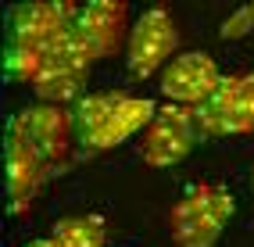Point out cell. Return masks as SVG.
I'll list each match as a JSON object with an SVG mask.
<instances>
[{
	"label": "cell",
	"instance_id": "obj_1",
	"mask_svg": "<svg viewBox=\"0 0 254 247\" xmlns=\"http://www.w3.org/2000/svg\"><path fill=\"white\" fill-rule=\"evenodd\" d=\"M236 215V197L218 183L186 186L168 215V237L176 247H215Z\"/></svg>",
	"mask_w": 254,
	"mask_h": 247
},
{
	"label": "cell",
	"instance_id": "obj_2",
	"mask_svg": "<svg viewBox=\"0 0 254 247\" xmlns=\"http://www.w3.org/2000/svg\"><path fill=\"white\" fill-rule=\"evenodd\" d=\"M79 7L50 0V4H18L7 11V43L11 51H29L40 54L47 61V54L72 32Z\"/></svg>",
	"mask_w": 254,
	"mask_h": 247
},
{
	"label": "cell",
	"instance_id": "obj_3",
	"mask_svg": "<svg viewBox=\"0 0 254 247\" xmlns=\"http://www.w3.org/2000/svg\"><path fill=\"white\" fill-rule=\"evenodd\" d=\"M208 133L200 129L197 108H183V104H165L158 108L154 122L143 133L140 154L150 169H172L183 158L193 154V147L204 140Z\"/></svg>",
	"mask_w": 254,
	"mask_h": 247
},
{
	"label": "cell",
	"instance_id": "obj_4",
	"mask_svg": "<svg viewBox=\"0 0 254 247\" xmlns=\"http://www.w3.org/2000/svg\"><path fill=\"white\" fill-rule=\"evenodd\" d=\"M7 136H14L18 143H25L47 169H54L68 158V147L75 140L72 133V115L58 108V104H29L11 119Z\"/></svg>",
	"mask_w": 254,
	"mask_h": 247
},
{
	"label": "cell",
	"instance_id": "obj_5",
	"mask_svg": "<svg viewBox=\"0 0 254 247\" xmlns=\"http://www.w3.org/2000/svg\"><path fill=\"white\" fill-rule=\"evenodd\" d=\"M179 58V32L172 14L154 7V11H143L136 25L129 32V43H126V68L132 79H150V75H161L168 64Z\"/></svg>",
	"mask_w": 254,
	"mask_h": 247
},
{
	"label": "cell",
	"instance_id": "obj_6",
	"mask_svg": "<svg viewBox=\"0 0 254 247\" xmlns=\"http://www.w3.org/2000/svg\"><path fill=\"white\" fill-rule=\"evenodd\" d=\"M197 119L208 136L254 133V72L226 75L222 86L197 108Z\"/></svg>",
	"mask_w": 254,
	"mask_h": 247
},
{
	"label": "cell",
	"instance_id": "obj_7",
	"mask_svg": "<svg viewBox=\"0 0 254 247\" xmlns=\"http://www.w3.org/2000/svg\"><path fill=\"white\" fill-rule=\"evenodd\" d=\"M86 79H90V58L79 51V43L68 32V36L47 54V61L40 64V72H36V79H32L29 86L40 97V104L64 108V104H75L82 97Z\"/></svg>",
	"mask_w": 254,
	"mask_h": 247
},
{
	"label": "cell",
	"instance_id": "obj_8",
	"mask_svg": "<svg viewBox=\"0 0 254 247\" xmlns=\"http://www.w3.org/2000/svg\"><path fill=\"white\" fill-rule=\"evenodd\" d=\"M222 72L211 54L204 51H183L168 68L158 75V90L168 104H183V108H200L208 97L222 86Z\"/></svg>",
	"mask_w": 254,
	"mask_h": 247
},
{
	"label": "cell",
	"instance_id": "obj_9",
	"mask_svg": "<svg viewBox=\"0 0 254 247\" xmlns=\"http://www.w3.org/2000/svg\"><path fill=\"white\" fill-rule=\"evenodd\" d=\"M129 14L126 4H115V0H93V4L79 7L75 25H72V40L79 43V51L93 61L111 58L122 43H129Z\"/></svg>",
	"mask_w": 254,
	"mask_h": 247
},
{
	"label": "cell",
	"instance_id": "obj_10",
	"mask_svg": "<svg viewBox=\"0 0 254 247\" xmlns=\"http://www.w3.org/2000/svg\"><path fill=\"white\" fill-rule=\"evenodd\" d=\"M4 165H7V197H11V211L22 215V211L36 201L40 186L47 183L50 169L29 151L25 143H18L14 136H7L4 143Z\"/></svg>",
	"mask_w": 254,
	"mask_h": 247
},
{
	"label": "cell",
	"instance_id": "obj_11",
	"mask_svg": "<svg viewBox=\"0 0 254 247\" xmlns=\"http://www.w3.org/2000/svg\"><path fill=\"white\" fill-rule=\"evenodd\" d=\"M122 101H126V93H118V90H104V93H82L79 101L68 108L75 143H82L86 151H93L97 136L104 133V125L111 122V115L118 111V104H122Z\"/></svg>",
	"mask_w": 254,
	"mask_h": 247
},
{
	"label": "cell",
	"instance_id": "obj_12",
	"mask_svg": "<svg viewBox=\"0 0 254 247\" xmlns=\"http://www.w3.org/2000/svg\"><path fill=\"white\" fill-rule=\"evenodd\" d=\"M158 115V104L150 101V97H129L118 104V111L111 115V122L104 125V133L97 136L93 151H111V147H122L126 140H132L140 133V129H150V122H154Z\"/></svg>",
	"mask_w": 254,
	"mask_h": 247
},
{
	"label": "cell",
	"instance_id": "obj_13",
	"mask_svg": "<svg viewBox=\"0 0 254 247\" xmlns=\"http://www.w3.org/2000/svg\"><path fill=\"white\" fill-rule=\"evenodd\" d=\"M54 240L61 247H104V219L75 215L54 222Z\"/></svg>",
	"mask_w": 254,
	"mask_h": 247
},
{
	"label": "cell",
	"instance_id": "obj_14",
	"mask_svg": "<svg viewBox=\"0 0 254 247\" xmlns=\"http://www.w3.org/2000/svg\"><path fill=\"white\" fill-rule=\"evenodd\" d=\"M251 29H254V11L251 7H240L233 18L222 22V40H240V36H247Z\"/></svg>",
	"mask_w": 254,
	"mask_h": 247
},
{
	"label": "cell",
	"instance_id": "obj_15",
	"mask_svg": "<svg viewBox=\"0 0 254 247\" xmlns=\"http://www.w3.org/2000/svg\"><path fill=\"white\" fill-rule=\"evenodd\" d=\"M25 247H61L54 237H43V240H32V244H25Z\"/></svg>",
	"mask_w": 254,
	"mask_h": 247
},
{
	"label": "cell",
	"instance_id": "obj_16",
	"mask_svg": "<svg viewBox=\"0 0 254 247\" xmlns=\"http://www.w3.org/2000/svg\"><path fill=\"white\" fill-rule=\"evenodd\" d=\"M251 193H254V179H251Z\"/></svg>",
	"mask_w": 254,
	"mask_h": 247
},
{
	"label": "cell",
	"instance_id": "obj_17",
	"mask_svg": "<svg viewBox=\"0 0 254 247\" xmlns=\"http://www.w3.org/2000/svg\"><path fill=\"white\" fill-rule=\"evenodd\" d=\"M251 11H254V4H251Z\"/></svg>",
	"mask_w": 254,
	"mask_h": 247
}]
</instances>
